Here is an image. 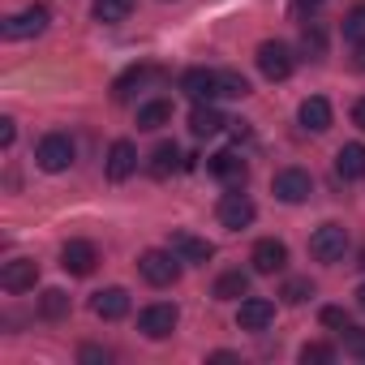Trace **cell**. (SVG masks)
I'll return each mask as SVG.
<instances>
[{
  "mask_svg": "<svg viewBox=\"0 0 365 365\" xmlns=\"http://www.w3.org/2000/svg\"><path fill=\"white\" fill-rule=\"evenodd\" d=\"M180 262L172 250H146L142 258H138V275L150 284V288H172L176 279H180Z\"/></svg>",
  "mask_w": 365,
  "mask_h": 365,
  "instance_id": "1",
  "label": "cell"
},
{
  "mask_svg": "<svg viewBox=\"0 0 365 365\" xmlns=\"http://www.w3.org/2000/svg\"><path fill=\"white\" fill-rule=\"evenodd\" d=\"M73 159H78V146H73L69 133H48V138H39V146H35V163H39L43 172H69Z\"/></svg>",
  "mask_w": 365,
  "mask_h": 365,
  "instance_id": "2",
  "label": "cell"
},
{
  "mask_svg": "<svg viewBox=\"0 0 365 365\" xmlns=\"http://www.w3.org/2000/svg\"><path fill=\"white\" fill-rule=\"evenodd\" d=\"M344 254H348V232H344V224H322V228H314V237H309V258H314V262L335 267V262H344Z\"/></svg>",
  "mask_w": 365,
  "mask_h": 365,
  "instance_id": "3",
  "label": "cell"
},
{
  "mask_svg": "<svg viewBox=\"0 0 365 365\" xmlns=\"http://www.w3.org/2000/svg\"><path fill=\"white\" fill-rule=\"evenodd\" d=\"M48 22H52V9H48V5H31V9H22V14H14V18L0 22V35H5L9 43H18V39H35V35L48 31Z\"/></svg>",
  "mask_w": 365,
  "mask_h": 365,
  "instance_id": "4",
  "label": "cell"
},
{
  "mask_svg": "<svg viewBox=\"0 0 365 365\" xmlns=\"http://www.w3.org/2000/svg\"><path fill=\"white\" fill-rule=\"evenodd\" d=\"M271 194H275L279 202L297 207V202H305V198L314 194V176H309L305 168H279L275 180H271Z\"/></svg>",
  "mask_w": 365,
  "mask_h": 365,
  "instance_id": "5",
  "label": "cell"
},
{
  "mask_svg": "<svg viewBox=\"0 0 365 365\" xmlns=\"http://www.w3.org/2000/svg\"><path fill=\"white\" fill-rule=\"evenodd\" d=\"M258 69H262V78H271V82H284V78H292V69H297V56H292V48H288V43H279V39H267V43H258Z\"/></svg>",
  "mask_w": 365,
  "mask_h": 365,
  "instance_id": "6",
  "label": "cell"
},
{
  "mask_svg": "<svg viewBox=\"0 0 365 365\" xmlns=\"http://www.w3.org/2000/svg\"><path fill=\"white\" fill-rule=\"evenodd\" d=\"M215 215H220V224H224L228 232H241V228H250V224L258 220V207H254V198H250V194L232 190V194H224V198H220Z\"/></svg>",
  "mask_w": 365,
  "mask_h": 365,
  "instance_id": "7",
  "label": "cell"
},
{
  "mask_svg": "<svg viewBox=\"0 0 365 365\" xmlns=\"http://www.w3.org/2000/svg\"><path fill=\"white\" fill-rule=\"evenodd\" d=\"M207 172L220 180V185H228V190H241L245 180H250V163H245L237 150H215V155L207 159Z\"/></svg>",
  "mask_w": 365,
  "mask_h": 365,
  "instance_id": "8",
  "label": "cell"
},
{
  "mask_svg": "<svg viewBox=\"0 0 365 365\" xmlns=\"http://www.w3.org/2000/svg\"><path fill=\"white\" fill-rule=\"evenodd\" d=\"M176 322H180V309H176V305H168V301L146 305V309L138 314V331H142L146 339H168V335L176 331Z\"/></svg>",
  "mask_w": 365,
  "mask_h": 365,
  "instance_id": "9",
  "label": "cell"
},
{
  "mask_svg": "<svg viewBox=\"0 0 365 365\" xmlns=\"http://www.w3.org/2000/svg\"><path fill=\"white\" fill-rule=\"evenodd\" d=\"M180 91H185L194 103H215V99H224L220 69H185V73H180Z\"/></svg>",
  "mask_w": 365,
  "mask_h": 365,
  "instance_id": "10",
  "label": "cell"
},
{
  "mask_svg": "<svg viewBox=\"0 0 365 365\" xmlns=\"http://www.w3.org/2000/svg\"><path fill=\"white\" fill-rule=\"evenodd\" d=\"M168 250L180 258V262H194V267H207L215 258V245L207 237H194V232H172L168 237Z\"/></svg>",
  "mask_w": 365,
  "mask_h": 365,
  "instance_id": "11",
  "label": "cell"
},
{
  "mask_svg": "<svg viewBox=\"0 0 365 365\" xmlns=\"http://www.w3.org/2000/svg\"><path fill=\"white\" fill-rule=\"evenodd\" d=\"M103 172H108V180H129L133 172H138V146L129 142V138H116L112 146H108V163H103Z\"/></svg>",
  "mask_w": 365,
  "mask_h": 365,
  "instance_id": "12",
  "label": "cell"
},
{
  "mask_svg": "<svg viewBox=\"0 0 365 365\" xmlns=\"http://www.w3.org/2000/svg\"><path fill=\"white\" fill-rule=\"evenodd\" d=\"M61 267H65L69 275L86 279V275H95V267H99V250H95L91 241H65V250H61Z\"/></svg>",
  "mask_w": 365,
  "mask_h": 365,
  "instance_id": "13",
  "label": "cell"
},
{
  "mask_svg": "<svg viewBox=\"0 0 365 365\" xmlns=\"http://www.w3.org/2000/svg\"><path fill=\"white\" fill-rule=\"evenodd\" d=\"M159 78H163V73H159L155 65H133V69H125V73L116 78L112 99H116V103H129L138 91H146V86H150V82H159Z\"/></svg>",
  "mask_w": 365,
  "mask_h": 365,
  "instance_id": "14",
  "label": "cell"
},
{
  "mask_svg": "<svg viewBox=\"0 0 365 365\" xmlns=\"http://www.w3.org/2000/svg\"><path fill=\"white\" fill-rule=\"evenodd\" d=\"M250 262H254V271H258V275H275V271H284V267H288V245H284V241H275V237H262V241L254 245Z\"/></svg>",
  "mask_w": 365,
  "mask_h": 365,
  "instance_id": "15",
  "label": "cell"
},
{
  "mask_svg": "<svg viewBox=\"0 0 365 365\" xmlns=\"http://www.w3.org/2000/svg\"><path fill=\"white\" fill-rule=\"evenodd\" d=\"M275 322V301L267 297H245L241 309H237V327L241 331H267Z\"/></svg>",
  "mask_w": 365,
  "mask_h": 365,
  "instance_id": "16",
  "label": "cell"
},
{
  "mask_svg": "<svg viewBox=\"0 0 365 365\" xmlns=\"http://www.w3.org/2000/svg\"><path fill=\"white\" fill-rule=\"evenodd\" d=\"M39 279V262L35 258H14L5 262V271H0V288L5 292H31Z\"/></svg>",
  "mask_w": 365,
  "mask_h": 365,
  "instance_id": "17",
  "label": "cell"
},
{
  "mask_svg": "<svg viewBox=\"0 0 365 365\" xmlns=\"http://www.w3.org/2000/svg\"><path fill=\"white\" fill-rule=\"evenodd\" d=\"M91 309H95V318L116 322V318L129 314V292H125V288H99V292L91 297Z\"/></svg>",
  "mask_w": 365,
  "mask_h": 365,
  "instance_id": "18",
  "label": "cell"
},
{
  "mask_svg": "<svg viewBox=\"0 0 365 365\" xmlns=\"http://www.w3.org/2000/svg\"><path fill=\"white\" fill-rule=\"evenodd\" d=\"M297 116H301V129H309V133H327V129H331V103H327L322 95L301 99Z\"/></svg>",
  "mask_w": 365,
  "mask_h": 365,
  "instance_id": "19",
  "label": "cell"
},
{
  "mask_svg": "<svg viewBox=\"0 0 365 365\" xmlns=\"http://www.w3.org/2000/svg\"><path fill=\"white\" fill-rule=\"evenodd\" d=\"M224 125H232V120H224V112H220L215 103H198V108L190 112V133H194V138H215Z\"/></svg>",
  "mask_w": 365,
  "mask_h": 365,
  "instance_id": "20",
  "label": "cell"
},
{
  "mask_svg": "<svg viewBox=\"0 0 365 365\" xmlns=\"http://www.w3.org/2000/svg\"><path fill=\"white\" fill-rule=\"evenodd\" d=\"M335 172H339L344 180H361V176H365V146H361V142H344V146L335 150Z\"/></svg>",
  "mask_w": 365,
  "mask_h": 365,
  "instance_id": "21",
  "label": "cell"
},
{
  "mask_svg": "<svg viewBox=\"0 0 365 365\" xmlns=\"http://www.w3.org/2000/svg\"><path fill=\"white\" fill-rule=\"evenodd\" d=\"M211 292H215V301H241V297H250V271H241V267L224 271Z\"/></svg>",
  "mask_w": 365,
  "mask_h": 365,
  "instance_id": "22",
  "label": "cell"
},
{
  "mask_svg": "<svg viewBox=\"0 0 365 365\" xmlns=\"http://www.w3.org/2000/svg\"><path fill=\"white\" fill-rule=\"evenodd\" d=\"M176 168H180V150H176V142H159V146L150 150V159H146V172H150L155 180L172 176Z\"/></svg>",
  "mask_w": 365,
  "mask_h": 365,
  "instance_id": "23",
  "label": "cell"
},
{
  "mask_svg": "<svg viewBox=\"0 0 365 365\" xmlns=\"http://www.w3.org/2000/svg\"><path fill=\"white\" fill-rule=\"evenodd\" d=\"M172 125V103L168 99H146L138 108V129H163Z\"/></svg>",
  "mask_w": 365,
  "mask_h": 365,
  "instance_id": "24",
  "label": "cell"
},
{
  "mask_svg": "<svg viewBox=\"0 0 365 365\" xmlns=\"http://www.w3.org/2000/svg\"><path fill=\"white\" fill-rule=\"evenodd\" d=\"M95 22H103V26H116V22H125L129 14H133V0H95Z\"/></svg>",
  "mask_w": 365,
  "mask_h": 365,
  "instance_id": "25",
  "label": "cell"
},
{
  "mask_svg": "<svg viewBox=\"0 0 365 365\" xmlns=\"http://www.w3.org/2000/svg\"><path fill=\"white\" fill-rule=\"evenodd\" d=\"M65 314H69V297H65L61 288H48V292L39 297V318L56 322V318H65Z\"/></svg>",
  "mask_w": 365,
  "mask_h": 365,
  "instance_id": "26",
  "label": "cell"
},
{
  "mask_svg": "<svg viewBox=\"0 0 365 365\" xmlns=\"http://www.w3.org/2000/svg\"><path fill=\"white\" fill-rule=\"evenodd\" d=\"M279 297H284V305H305L314 297V279H288L279 288Z\"/></svg>",
  "mask_w": 365,
  "mask_h": 365,
  "instance_id": "27",
  "label": "cell"
},
{
  "mask_svg": "<svg viewBox=\"0 0 365 365\" xmlns=\"http://www.w3.org/2000/svg\"><path fill=\"white\" fill-rule=\"evenodd\" d=\"M344 39L348 43H365V5H356V9L344 14Z\"/></svg>",
  "mask_w": 365,
  "mask_h": 365,
  "instance_id": "28",
  "label": "cell"
},
{
  "mask_svg": "<svg viewBox=\"0 0 365 365\" xmlns=\"http://www.w3.org/2000/svg\"><path fill=\"white\" fill-rule=\"evenodd\" d=\"M220 86H224V99H245L250 95V82L232 69H220Z\"/></svg>",
  "mask_w": 365,
  "mask_h": 365,
  "instance_id": "29",
  "label": "cell"
},
{
  "mask_svg": "<svg viewBox=\"0 0 365 365\" xmlns=\"http://www.w3.org/2000/svg\"><path fill=\"white\" fill-rule=\"evenodd\" d=\"M318 318H322V327H327V331H348V327H352V314H348L344 305H327Z\"/></svg>",
  "mask_w": 365,
  "mask_h": 365,
  "instance_id": "30",
  "label": "cell"
},
{
  "mask_svg": "<svg viewBox=\"0 0 365 365\" xmlns=\"http://www.w3.org/2000/svg\"><path fill=\"white\" fill-rule=\"evenodd\" d=\"M301 361H305V365H331V361H335V348H331V344H305V348H301Z\"/></svg>",
  "mask_w": 365,
  "mask_h": 365,
  "instance_id": "31",
  "label": "cell"
},
{
  "mask_svg": "<svg viewBox=\"0 0 365 365\" xmlns=\"http://www.w3.org/2000/svg\"><path fill=\"white\" fill-rule=\"evenodd\" d=\"M339 335H344V352L356 356V361H365V327H348Z\"/></svg>",
  "mask_w": 365,
  "mask_h": 365,
  "instance_id": "32",
  "label": "cell"
},
{
  "mask_svg": "<svg viewBox=\"0 0 365 365\" xmlns=\"http://www.w3.org/2000/svg\"><path fill=\"white\" fill-rule=\"evenodd\" d=\"M301 43H305V52H309V56H322V48H327V35H322V26H318V22H309V26L301 31Z\"/></svg>",
  "mask_w": 365,
  "mask_h": 365,
  "instance_id": "33",
  "label": "cell"
},
{
  "mask_svg": "<svg viewBox=\"0 0 365 365\" xmlns=\"http://www.w3.org/2000/svg\"><path fill=\"white\" fill-rule=\"evenodd\" d=\"M78 356H82V361H103V365L112 361V352H108V348H91V344H86V348H82Z\"/></svg>",
  "mask_w": 365,
  "mask_h": 365,
  "instance_id": "34",
  "label": "cell"
},
{
  "mask_svg": "<svg viewBox=\"0 0 365 365\" xmlns=\"http://www.w3.org/2000/svg\"><path fill=\"white\" fill-rule=\"evenodd\" d=\"M14 138H18V129H14V120L5 116V120H0V146H14Z\"/></svg>",
  "mask_w": 365,
  "mask_h": 365,
  "instance_id": "35",
  "label": "cell"
},
{
  "mask_svg": "<svg viewBox=\"0 0 365 365\" xmlns=\"http://www.w3.org/2000/svg\"><path fill=\"white\" fill-rule=\"evenodd\" d=\"M352 125L365 133V99H356V103H352Z\"/></svg>",
  "mask_w": 365,
  "mask_h": 365,
  "instance_id": "36",
  "label": "cell"
},
{
  "mask_svg": "<svg viewBox=\"0 0 365 365\" xmlns=\"http://www.w3.org/2000/svg\"><path fill=\"white\" fill-rule=\"evenodd\" d=\"M322 0H297V9H318Z\"/></svg>",
  "mask_w": 365,
  "mask_h": 365,
  "instance_id": "37",
  "label": "cell"
},
{
  "mask_svg": "<svg viewBox=\"0 0 365 365\" xmlns=\"http://www.w3.org/2000/svg\"><path fill=\"white\" fill-rule=\"evenodd\" d=\"M356 69H365V43H356Z\"/></svg>",
  "mask_w": 365,
  "mask_h": 365,
  "instance_id": "38",
  "label": "cell"
},
{
  "mask_svg": "<svg viewBox=\"0 0 365 365\" xmlns=\"http://www.w3.org/2000/svg\"><path fill=\"white\" fill-rule=\"evenodd\" d=\"M356 309H365V284L356 288Z\"/></svg>",
  "mask_w": 365,
  "mask_h": 365,
  "instance_id": "39",
  "label": "cell"
},
{
  "mask_svg": "<svg viewBox=\"0 0 365 365\" xmlns=\"http://www.w3.org/2000/svg\"><path fill=\"white\" fill-rule=\"evenodd\" d=\"M356 267H361V271H365V250H361V262H356Z\"/></svg>",
  "mask_w": 365,
  "mask_h": 365,
  "instance_id": "40",
  "label": "cell"
}]
</instances>
